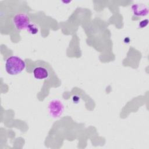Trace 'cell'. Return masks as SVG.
Returning a JSON list of instances; mask_svg holds the SVG:
<instances>
[{"label": "cell", "instance_id": "3957f363", "mask_svg": "<svg viewBox=\"0 0 149 149\" xmlns=\"http://www.w3.org/2000/svg\"><path fill=\"white\" fill-rule=\"evenodd\" d=\"M63 105L62 103L58 101H53L50 102L49 105V110L50 114L53 117H58L63 111Z\"/></svg>", "mask_w": 149, "mask_h": 149}, {"label": "cell", "instance_id": "7a4b0ae2", "mask_svg": "<svg viewBox=\"0 0 149 149\" xmlns=\"http://www.w3.org/2000/svg\"><path fill=\"white\" fill-rule=\"evenodd\" d=\"M14 23L17 29L23 30L27 29L29 31L31 32L33 30L32 28L34 27V26L30 23L29 17L24 14H18L13 19Z\"/></svg>", "mask_w": 149, "mask_h": 149}, {"label": "cell", "instance_id": "5b68a950", "mask_svg": "<svg viewBox=\"0 0 149 149\" xmlns=\"http://www.w3.org/2000/svg\"><path fill=\"white\" fill-rule=\"evenodd\" d=\"M132 10L136 16H144L148 13V8L144 5L134 4L132 6Z\"/></svg>", "mask_w": 149, "mask_h": 149}, {"label": "cell", "instance_id": "277c9868", "mask_svg": "<svg viewBox=\"0 0 149 149\" xmlns=\"http://www.w3.org/2000/svg\"><path fill=\"white\" fill-rule=\"evenodd\" d=\"M33 75L34 77L37 79H45L48 78L49 76V72L45 68L38 66L34 69Z\"/></svg>", "mask_w": 149, "mask_h": 149}, {"label": "cell", "instance_id": "6da1fadb", "mask_svg": "<svg viewBox=\"0 0 149 149\" xmlns=\"http://www.w3.org/2000/svg\"><path fill=\"white\" fill-rule=\"evenodd\" d=\"M26 68L24 61L16 56H11L6 60L5 69L10 75H16L20 73Z\"/></svg>", "mask_w": 149, "mask_h": 149}]
</instances>
